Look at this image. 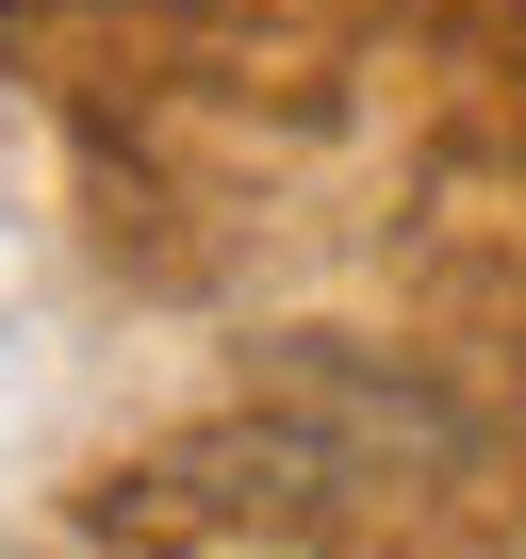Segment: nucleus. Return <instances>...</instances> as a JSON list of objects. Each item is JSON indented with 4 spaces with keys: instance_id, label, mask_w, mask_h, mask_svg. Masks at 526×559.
<instances>
[]
</instances>
